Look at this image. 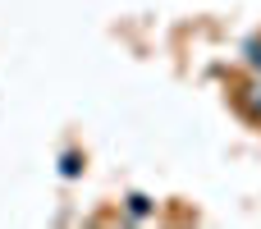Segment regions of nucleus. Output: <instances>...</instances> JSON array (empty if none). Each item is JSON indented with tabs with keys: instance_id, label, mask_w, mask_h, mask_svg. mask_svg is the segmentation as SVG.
Segmentation results:
<instances>
[{
	"instance_id": "obj_1",
	"label": "nucleus",
	"mask_w": 261,
	"mask_h": 229,
	"mask_svg": "<svg viewBox=\"0 0 261 229\" xmlns=\"http://www.w3.org/2000/svg\"><path fill=\"white\" fill-rule=\"evenodd\" d=\"M234 106H239V115H243V119L261 124V73H248V78L234 87Z\"/></svg>"
},
{
	"instance_id": "obj_2",
	"label": "nucleus",
	"mask_w": 261,
	"mask_h": 229,
	"mask_svg": "<svg viewBox=\"0 0 261 229\" xmlns=\"http://www.w3.org/2000/svg\"><path fill=\"white\" fill-rule=\"evenodd\" d=\"M243 69H248V73H261V37L243 46Z\"/></svg>"
}]
</instances>
